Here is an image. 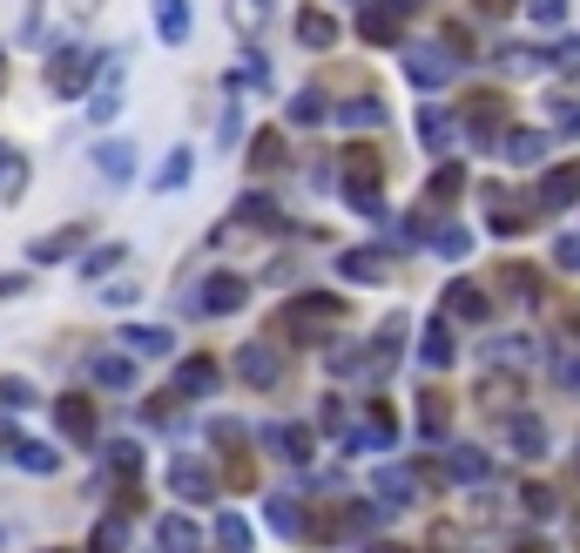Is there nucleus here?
<instances>
[{"mask_svg": "<svg viewBox=\"0 0 580 553\" xmlns=\"http://www.w3.org/2000/svg\"><path fill=\"white\" fill-rule=\"evenodd\" d=\"M419 142H426V149H446V142H452V122H446L439 109H419Z\"/></svg>", "mask_w": 580, "mask_h": 553, "instance_id": "nucleus-34", "label": "nucleus"}, {"mask_svg": "<svg viewBox=\"0 0 580 553\" xmlns=\"http://www.w3.org/2000/svg\"><path fill=\"white\" fill-rule=\"evenodd\" d=\"M459 190H466V170H459V163H446V170L433 176V203H446V196H459Z\"/></svg>", "mask_w": 580, "mask_h": 553, "instance_id": "nucleus-41", "label": "nucleus"}, {"mask_svg": "<svg viewBox=\"0 0 580 553\" xmlns=\"http://www.w3.org/2000/svg\"><path fill=\"white\" fill-rule=\"evenodd\" d=\"M573 203H580V170L540 176V209H573Z\"/></svg>", "mask_w": 580, "mask_h": 553, "instance_id": "nucleus-13", "label": "nucleus"}, {"mask_svg": "<svg viewBox=\"0 0 580 553\" xmlns=\"http://www.w3.org/2000/svg\"><path fill=\"white\" fill-rule=\"evenodd\" d=\"M486 365H533V338H492Z\"/></svg>", "mask_w": 580, "mask_h": 553, "instance_id": "nucleus-28", "label": "nucleus"}, {"mask_svg": "<svg viewBox=\"0 0 580 553\" xmlns=\"http://www.w3.org/2000/svg\"><path fill=\"white\" fill-rule=\"evenodd\" d=\"M81 236H89V229H61V236H41V244L28 250L34 264H54V257H68V250H81Z\"/></svg>", "mask_w": 580, "mask_h": 553, "instance_id": "nucleus-29", "label": "nucleus"}, {"mask_svg": "<svg viewBox=\"0 0 580 553\" xmlns=\"http://www.w3.org/2000/svg\"><path fill=\"white\" fill-rule=\"evenodd\" d=\"M358 34H365L372 48H391V41H398V8H391V0H372V8L358 14Z\"/></svg>", "mask_w": 580, "mask_h": 553, "instance_id": "nucleus-8", "label": "nucleus"}, {"mask_svg": "<svg viewBox=\"0 0 580 553\" xmlns=\"http://www.w3.org/2000/svg\"><path fill=\"white\" fill-rule=\"evenodd\" d=\"M553 385H567V391H580V358H553Z\"/></svg>", "mask_w": 580, "mask_h": 553, "instance_id": "nucleus-49", "label": "nucleus"}, {"mask_svg": "<svg viewBox=\"0 0 580 553\" xmlns=\"http://www.w3.org/2000/svg\"><path fill=\"white\" fill-rule=\"evenodd\" d=\"M527 21L533 28H560L567 21V0H527Z\"/></svg>", "mask_w": 580, "mask_h": 553, "instance_id": "nucleus-40", "label": "nucleus"}, {"mask_svg": "<svg viewBox=\"0 0 580 553\" xmlns=\"http://www.w3.org/2000/svg\"><path fill=\"white\" fill-rule=\"evenodd\" d=\"M190 170H196V155H190V149H176L170 163H162V176H155V183H162V190H183V183H190Z\"/></svg>", "mask_w": 580, "mask_h": 553, "instance_id": "nucleus-36", "label": "nucleus"}, {"mask_svg": "<svg viewBox=\"0 0 580 553\" xmlns=\"http://www.w3.org/2000/svg\"><path fill=\"white\" fill-rule=\"evenodd\" d=\"M411 493H419V487H411V472H378V500L385 506H411Z\"/></svg>", "mask_w": 580, "mask_h": 553, "instance_id": "nucleus-33", "label": "nucleus"}, {"mask_svg": "<svg viewBox=\"0 0 580 553\" xmlns=\"http://www.w3.org/2000/svg\"><path fill=\"white\" fill-rule=\"evenodd\" d=\"M338 122H345V129H378V122H385V102H378V95H352V102L338 109Z\"/></svg>", "mask_w": 580, "mask_h": 553, "instance_id": "nucleus-23", "label": "nucleus"}, {"mask_svg": "<svg viewBox=\"0 0 580 553\" xmlns=\"http://www.w3.org/2000/svg\"><path fill=\"white\" fill-rule=\"evenodd\" d=\"M352 284H378L385 277V264H378V250H345V264H338Z\"/></svg>", "mask_w": 580, "mask_h": 553, "instance_id": "nucleus-31", "label": "nucleus"}, {"mask_svg": "<svg viewBox=\"0 0 580 553\" xmlns=\"http://www.w3.org/2000/svg\"><path fill=\"white\" fill-rule=\"evenodd\" d=\"M155 34L170 48H183L190 41V0H155Z\"/></svg>", "mask_w": 580, "mask_h": 553, "instance_id": "nucleus-14", "label": "nucleus"}, {"mask_svg": "<svg viewBox=\"0 0 580 553\" xmlns=\"http://www.w3.org/2000/svg\"><path fill=\"white\" fill-rule=\"evenodd\" d=\"M391 439H398V432H391V419H385V412H372V419L352 432V452H385Z\"/></svg>", "mask_w": 580, "mask_h": 553, "instance_id": "nucleus-24", "label": "nucleus"}, {"mask_svg": "<svg viewBox=\"0 0 580 553\" xmlns=\"http://www.w3.org/2000/svg\"><path fill=\"white\" fill-rule=\"evenodd\" d=\"M243 304H251V284H243V277L216 270V277L203 284V310H216V318H230V310H243Z\"/></svg>", "mask_w": 580, "mask_h": 553, "instance_id": "nucleus-4", "label": "nucleus"}, {"mask_svg": "<svg viewBox=\"0 0 580 553\" xmlns=\"http://www.w3.org/2000/svg\"><path fill=\"white\" fill-rule=\"evenodd\" d=\"M54 419L68 439H95V406L81 399V391H68V399H54Z\"/></svg>", "mask_w": 580, "mask_h": 553, "instance_id": "nucleus-9", "label": "nucleus"}, {"mask_svg": "<svg viewBox=\"0 0 580 553\" xmlns=\"http://www.w3.org/2000/svg\"><path fill=\"white\" fill-rule=\"evenodd\" d=\"M507 290H513V297H520V304H533V297H540V284H533V277H527V270H507Z\"/></svg>", "mask_w": 580, "mask_h": 553, "instance_id": "nucleus-48", "label": "nucleus"}, {"mask_svg": "<svg viewBox=\"0 0 580 553\" xmlns=\"http://www.w3.org/2000/svg\"><path fill=\"white\" fill-rule=\"evenodd\" d=\"M264 446H271L277 459H291V465H304V459H311V432H304V426H271V432H264Z\"/></svg>", "mask_w": 580, "mask_h": 553, "instance_id": "nucleus-18", "label": "nucleus"}, {"mask_svg": "<svg viewBox=\"0 0 580 553\" xmlns=\"http://www.w3.org/2000/svg\"><path fill=\"white\" fill-rule=\"evenodd\" d=\"M95 68H102V48H54L48 54V89L61 102H81L89 82H95Z\"/></svg>", "mask_w": 580, "mask_h": 553, "instance_id": "nucleus-1", "label": "nucleus"}, {"mask_svg": "<svg viewBox=\"0 0 580 553\" xmlns=\"http://www.w3.org/2000/svg\"><path fill=\"white\" fill-rule=\"evenodd\" d=\"M553 129L560 135H580V102L573 95H553Z\"/></svg>", "mask_w": 580, "mask_h": 553, "instance_id": "nucleus-42", "label": "nucleus"}, {"mask_svg": "<svg viewBox=\"0 0 580 553\" xmlns=\"http://www.w3.org/2000/svg\"><path fill=\"white\" fill-rule=\"evenodd\" d=\"M122 264V244H102V250H89V257H81V277H109Z\"/></svg>", "mask_w": 580, "mask_h": 553, "instance_id": "nucleus-39", "label": "nucleus"}, {"mask_svg": "<svg viewBox=\"0 0 580 553\" xmlns=\"http://www.w3.org/2000/svg\"><path fill=\"white\" fill-rule=\"evenodd\" d=\"M21 183H28V170L14 163L8 149H0V196H21Z\"/></svg>", "mask_w": 580, "mask_h": 553, "instance_id": "nucleus-43", "label": "nucleus"}, {"mask_svg": "<svg viewBox=\"0 0 580 553\" xmlns=\"http://www.w3.org/2000/svg\"><path fill=\"white\" fill-rule=\"evenodd\" d=\"M547 68H567V74H580V41H560V48H547Z\"/></svg>", "mask_w": 580, "mask_h": 553, "instance_id": "nucleus-45", "label": "nucleus"}, {"mask_svg": "<svg viewBox=\"0 0 580 553\" xmlns=\"http://www.w3.org/2000/svg\"><path fill=\"white\" fill-rule=\"evenodd\" d=\"M95 385H109V391H129V385H135V365H129L122 351H109V358H95Z\"/></svg>", "mask_w": 580, "mask_h": 553, "instance_id": "nucleus-27", "label": "nucleus"}, {"mask_svg": "<svg viewBox=\"0 0 580 553\" xmlns=\"http://www.w3.org/2000/svg\"><path fill=\"white\" fill-rule=\"evenodd\" d=\"M297 41H304V48H330V41H338V21L317 14V8H304V14H297Z\"/></svg>", "mask_w": 580, "mask_h": 553, "instance_id": "nucleus-22", "label": "nucleus"}, {"mask_svg": "<svg viewBox=\"0 0 580 553\" xmlns=\"http://www.w3.org/2000/svg\"><path fill=\"white\" fill-rule=\"evenodd\" d=\"M170 487H176L183 500H210V465H203V459H176V465H170Z\"/></svg>", "mask_w": 580, "mask_h": 553, "instance_id": "nucleus-17", "label": "nucleus"}, {"mask_svg": "<svg viewBox=\"0 0 580 553\" xmlns=\"http://www.w3.org/2000/svg\"><path fill=\"white\" fill-rule=\"evenodd\" d=\"M95 163H102L109 183H129V176H135V149H129V142H102V149H95Z\"/></svg>", "mask_w": 580, "mask_h": 553, "instance_id": "nucleus-20", "label": "nucleus"}, {"mask_svg": "<svg viewBox=\"0 0 580 553\" xmlns=\"http://www.w3.org/2000/svg\"><path fill=\"white\" fill-rule=\"evenodd\" d=\"M89 553H129V526L122 520H102L95 540H89Z\"/></svg>", "mask_w": 580, "mask_h": 553, "instance_id": "nucleus-35", "label": "nucleus"}, {"mask_svg": "<svg viewBox=\"0 0 580 553\" xmlns=\"http://www.w3.org/2000/svg\"><path fill=\"white\" fill-rule=\"evenodd\" d=\"M419 365H426V371H446V365H452V331H446V318H426V331H419Z\"/></svg>", "mask_w": 580, "mask_h": 553, "instance_id": "nucleus-10", "label": "nucleus"}, {"mask_svg": "<svg viewBox=\"0 0 580 553\" xmlns=\"http://www.w3.org/2000/svg\"><path fill=\"white\" fill-rule=\"evenodd\" d=\"M216 546L223 553H251V520H243V513H216Z\"/></svg>", "mask_w": 580, "mask_h": 553, "instance_id": "nucleus-25", "label": "nucleus"}, {"mask_svg": "<svg viewBox=\"0 0 580 553\" xmlns=\"http://www.w3.org/2000/svg\"><path fill=\"white\" fill-rule=\"evenodd\" d=\"M196 540H203V533H196V526H190L183 513L155 520V546H162V553H196Z\"/></svg>", "mask_w": 580, "mask_h": 553, "instance_id": "nucleus-19", "label": "nucleus"}, {"mask_svg": "<svg viewBox=\"0 0 580 553\" xmlns=\"http://www.w3.org/2000/svg\"><path fill=\"white\" fill-rule=\"evenodd\" d=\"M466 250H472L466 229H439V257H466Z\"/></svg>", "mask_w": 580, "mask_h": 553, "instance_id": "nucleus-47", "label": "nucleus"}, {"mask_svg": "<svg viewBox=\"0 0 580 553\" xmlns=\"http://www.w3.org/2000/svg\"><path fill=\"white\" fill-rule=\"evenodd\" d=\"M102 465H109V472H122V480H135V472H142V446L109 439V446H102Z\"/></svg>", "mask_w": 580, "mask_h": 553, "instance_id": "nucleus-26", "label": "nucleus"}, {"mask_svg": "<svg viewBox=\"0 0 580 553\" xmlns=\"http://www.w3.org/2000/svg\"><path fill=\"white\" fill-rule=\"evenodd\" d=\"M230 14H236V28H257V0H230Z\"/></svg>", "mask_w": 580, "mask_h": 553, "instance_id": "nucleus-50", "label": "nucleus"}, {"mask_svg": "<svg viewBox=\"0 0 580 553\" xmlns=\"http://www.w3.org/2000/svg\"><path fill=\"white\" fill-rule=\"evenodd\" d=\"M553 264H560V270H580V236H573V229L553 236Z\"/></svg>", "mask_w": 580, "mask_h": 553, "instance_id": "nucleus-44", "label": "nucleus"}, {"mask_svg": "<svg viewBox=\"0 0 580 553\" xmlns=\"http://www.w3.org/2000/svg\"><path fill=\"white\" fill-rule=\"evenodd\" d=\"M264 520H271L277 533H291V540L304 533V506H297L291 493H271V500H264Z\"/></svg>", "mask_w": 580, "mask_h": 553, "instance_id": "nucleus-21", "label": "nucleus"}, {"mask_svg": "<svg viewBox=\"0 0 580 553\" xmlns=\"http://www.w3.org/2000/svg\"><path fill=\"white\" fill-rule=\"evenodd\" d=\"M486 290L472 284V277H459V284H446V318H459V325H486Z\"/></svg>", "mask_w": 580, "mask_h": 553, "instance_id": "nucleus-3", "label": "nucleus"}, {"mask_svg": "<svg viewBox=\"0 0 580 553\" xmlns=\"http://www.w3.org/2000/svg\"><path fill=\"white\" fill-rule=\"evenodd\" d=\"M391 8H398V14H411V8H419V0H391Z\"/></svg>", "mask_w": 580, "mask_h": 553, "instance_id": "nucleus-51", "label": "nucleus"}, {"mask_svg": "<svg viewBox=\"0 0 580 553\" xmlns=\"http://www.w3.org/2000/svg\"><path fill=\"white\" fill-rule=\"evenodd\" d=\"M365 553H405V546H365Z\"/></svg>", "mask_w": 580, "mask_h": 553, "instance_id": "nucleus-52", "label": "nucleus"}, {"mask_svg": "<svg viewBox=\"0 0 580 553\" xmlns=\"http://www.w3.org/2000/svg\"><path fill=\"white\" fill-rule=\"evenodd\" d=\"M14 459H21L28 472H61V452H54V446H41V439H21V446H14Z\"/></svg>", "mask_w": 580, "mask_h": 553, "instance_id": "nucleus-32", "label": "nucleus"}, {"mask_svg": "<svg viewBox=\"0 0 580 553\" xmlns=\"http://www.w3.org/2000/svg\"><path fill=\"white\" fill-rule=\"evenodd\" d=\"M236 371H243V378H251L257 391L284 378V371H277V351H271V345H243V351H236Z\"/></svg>", "mask_w": 580, "mask_h": 553, "instance_id": "nucleus-11", "label": "nucleus"}, {"mask_svg": "<svg viewBox=\"0 0 580 553\" xmlns=\"http://www.w3.org/2000/svg\"><path fill=\"white\" fill-rule=\"evenodd\" d=\"M324 115H330V102H324L317 89H297V95H291V122H297V129H311V122H324Z\"/></svg>", "mask_w": 580, "mask_h": 553, "instance_id": "nucleus-30", "label": "nucleus"}, {"mask_svg": "<svg viewBox=\"0 0 580 553\" xmlns=\"http://www.w3.org/2000/svg\"><path fill=\"white\" fill-rule=\"evenodd\" d=\"M419 432H426V439L446 432V399H439V391H426V399H419Z\"/></svg>", "mask_w": 580, "mask_h": 553, "instance_id": "nucleus-37", "label": "nucleus"}, {"mask_svg": "<svg viewBox=\"0 0 580 553\" xmlns=\"http://www.w3.org/2000/svg\"><path fill=\"white\" fill-rule=\"evenodd\" d=\"M236 223H264V229H271V223H277V203H271V196H243V203H236Z\"/></svg>", "mask_w": 580, "mask_h": 553, "instance_id": "nucleus-38", "label": "nucleus"}, {"mask_svg": "<svg viewBox=\"0 0 580 553\" xmlns=\"http://www.w3.org/2000/svg\"><path fill=\"white\" fill-rule=\"evenodd\" d=\"M122 345H129L135 358H170V351H176V331H162V325H129Z\"/></svg>", "mask_w": 580, "mask_h": 553, "instance_id": "nucleus-12", "label": "nucleus"}, {"mask_svg": "<svg viewBox=\"0 0 580 553\" xmlns=\"http://www.w3.org/2000/svg\"><path fill=\"white\" fill-rule=\"evenodd\" d=\"M216 358H183V371H176V391L183 399H203V391H216Z\"/></svg>", "mask_w": 580, "mask_h": 553, "instance_id": "nucleus-16", "label": "nucleus"}, {"mask_svg": "<svg viewBox=\"0 0 580 553\" xmlns=\"http://www.w3.org/2000/svg\"><path fill=\"white\" fill-rule=\"evenodd\" d=\"M89 115H95V122H115V115H122V95H115V89H102V95L89 102Z\"/></svg>", "mask_w": 580, "mask_h": 553, "instance_id": "nucleus-46", "label": "nucleus"}, {"mask_svg": "<svg viewBox=\"0 0 580 553\" xmlns=\"http://www.w3.org/2000/svg\"><path fill=\"white\" fill-rule=\"evenodd\" d=\"M507 446H513L520 459H547L553 439H547V426H540L533 412H513V419H507Z\"/></svg>", "mask_w": 580, "mask_h": 553, "instance_id": "nucleus-5", "label": "nucleus"}, {"mask_svg": "<svg viewBox=\"0 0 580 553\" xmlns=\"http://www.w3.org/2000/svg\"><path fill=\"white\" fill-rule=\"evenodd\" d=\"M500 155H507L513 170H533L540 155H547V135H540V129H507V135H500Z\"/></svg>", "mask_w": 580, "mask_h": 553, "instance_id": "nucleus-7", "label": "nucleus"}, {"mask_svg": "<svg viewBox=\"0 0 580 553\" xmlns=\"http://www.w3.org/2000/svg\"><path fill=\"white\" fill-rule=\"evenodd\" d=\"M446 472H452L459 487H479L486 472H492V459H486L479 446H452V452H446Z\"/></svg>", "mask_w": 580, "mask_h": 553, "instance_id": "nucleus-15", "label": "nucleus"}, {"mask_svg": "<svg viewBox=\"0 0 580 553\" xmlns=\"http://www.w3.org/2000/svg\"><path fill=\"white\" fill-rule=\"evenodd\" d=\"M452 68H459L452 48H405V74H411V89H446V82H452Z\"/></svg>", "mask_w": 580, "mask_h": 553, "instance_id": "nucleus-2", "label": "nucleus"}, {"mask_svg": "<svg viewBox=\"0 0 580 553\" xmlns=\"http://www.w3.org/2000/svg\"><path fill=\"white\" fill-rule=\"evenodd\" d=\"M284 318H291V338H311V331H324V318H338V297H297Z\"/></svg>", "mask_w": 580, "mask_h": 553, "instance_id": "nucleus-6", "label": "nucleus"}]
</instances>
